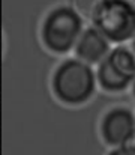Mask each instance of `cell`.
I'll use <instances>...</instances> for the list:
<instances>
[{"mask_svg":"<svg viewBox=\"0 0 135 155\" xmlns=\"http://www.w3.org/2000/svg\"><path fill=\"white\" fill-rule=\"evenodd\" d=\"M108 155H135V143H125L116 146L110 151Z\"/></svg>","mask_w":135,"mask_h":155,"instance_id":"obj_8","label":"cell"},{"mask_svg":"<svg viewBox=\"0 0 135 155\" xmlns=\"http://www.w3.org/2000/svg\"><path fill=\"white\" fill-rule=\"evenodd\" d=\"M74 51L78 60L87 65H98L108 53H110V42L105 36L95 27H89L81 32Z\"/></svg>","mask_w":135,"mask_h":155,"instance_id":"obj_6","label":"cell"},{"mask_svg":"<svg viewBox=\"0 0 135 155\" xmlns=\"http://www.w3.org/2000/svg\"><path fill=\"white\" fill-rule=\"evenodd\" d=\"M101 137L108 146L129 143L135 136V116L128 107L110 108L101 120Z\"/></svg>","mask_w":135,"mask_h":155,"instance_id":"obj_5","label":"cell"},{"mask_svg":"<svg viewBox=\"0 0 135 155\" xmlns=\"http://www.w3.org/2000/svg\"><path fill=\"white\" fill-rule=\"evenodd\" d=\"M92 21L108 42L122 44L135 35V8L122 0H104Z\"/></svg>","mask_w":135,"mask_h":155,"instance_id":"obj_3","label":"cell"},{"mask_svg":"<svg viewBox=\"0 0 135 155\" xmlns=\"http://www.w3.org/2000/svg\"><path fill=\"white\" fill-rule=\"evenodd\" d=\"M54 97L66 105H81L92 100L96 92V75L92 66L68 57L59 63L51 78Z\"/></svg>","mask_w":135,"mask_h":155,"instance_id":"obj_1","label":"cell"},{"mask_svg":"<svg viewBox=\"0 0 135 155\" xmlns=\"http://www.w3.org/2000/svg\"><path fill=\"white\" fill-rule=\"evenodd\" d=\"M132 95H134V98H135V78H134V81H132Z\"/></svg>","mask_w":135,"mask_h":155,"instance_id":"obj_10","label":"cell"},{"mask_svg":"<svg viewBox=\"0 0 135 155\" xmlns=\"http://www.w3.org/2000/svg\"><path fill=\"white\" fill-rule=\"evenodd\" d=\"M122 2H125V3H128V5H131V6L135 8V0H122Z\"/></svg>","mask_w":135,"mask_h":155,"instance_id":"obj_9","label":"cell"},{"mask_svg":"<svg viewBox=\"0 0 135 155\" xmlns=\"http://www.w3.org/2000/svg\"><path fill=\"white\" fill-rule=\"evenodd\" d=\"M95 75L96 84L105 92L126 91L135 78V54L125 45L113 48L98 63Z\"/></svg>","mask_w":135,"mask_h":155,"instance_id":"obj_4","label":"cell"},{"mask_svg":"<svg viewBox=\"0 0 135 155\" xmlns=\"http://www.w3.org/2000/svg\"><path fill=\"white\" fill-rule=\"evenodd\" d=\"M72 8L81 15L92 20L95 17V14L98 12V9L101 8V5L104 3V0H71Z\"/></svg>","mask_w":135,"mask_h":155,"instance_id":"obj_7","label":"cell"},{"mask_svg":"<svg viewBox=\"0 0 135 155\" xmlns=\"http://www.w3.org/2000/svg\"><path fill=\"white\" fill-rule=\"evenodd\" d=\"M132 50H134V54H135V35H134V38H132Z\"/></svg>","mask_w":135,"mask_h":155,"instance_id":"obj_11","label":"cell"},{"mask_svg":"<svg viewBox=\"0 0 135 155\" xmlns=\"http://www.w3.org/2000/svg\"><path fill=\"white\" fill-rule=\"evenodd\" d=\"M83 32V18L72 6H57L48 12L42 23L41 39L54 54L74 50Z\"/></svg>","mask_w":135,"mask_h":155,"instance_id":"obj_2","label":"cell"}]
</instances>
